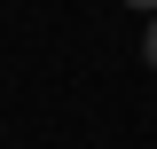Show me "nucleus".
I'll use <instances>...</instances> for the list:
<instances>
[{
	"label": "nucleus",
	"mask_w": 157,
	"mask_h": 149,
	"mask_svg": "<svg viewBox=\"0 0 157 149\" xmlns=\"http://www.w3.org/2000/svg\"><path fill=\"white\" fill-rule=\"evenodd\" d=\"M141 55H149V71H157V16H149V39H141Z\"/></svg>",
	"instance_id": "f257e3e1"
},
{
	"label": "nucleus",
	"mask_w": 157,
	"mask_h": 149,
	"mask_svg": "<svg viewBox=\"0 0 157 149\" xmlns=\"http://www.w3.org/2000/svg\"><path fill=\"white\" fill-rule=\"evenodd\" d=\"M126 8H149V16H157V0H126Z\"/></svg>",
	"instance_id": "f03ea898"
}]
</instances>
